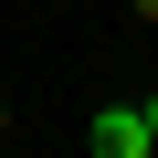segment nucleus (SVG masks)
<instances>
[{
    "label": "nucleus",
    "instance_id": "obj_1",
    "mask_svg": "<svg viewBox=\"0 0 158 158\" xmlns=\"http://www.w3.org/2000/svg\"><path fill=\"white\" fill-rule=\"evenodd\" d=\"M95 158H158V137H148V106L137 95H116V106H95Z\"/></svg>",
    "mask_w": 158,
    "mask_h": 158
},
{
    "label": "nucleus",
    "instance_id": "obj_2",
    "mask_svg": "<svg viewBox=\"0 0 158 158\" xmlns=\"http://www.w3.org/2000/svg\"><path fill=\"white\" fill-rule=\"evenodd\" d=\"M137 106H148V137H158V85H148V95H137Z\"/></svg>",
    "mask_w": 158,
    "mask_h": 158
},
{
    "label": "nucleus",
    "instance_id": "obj_3",
    "mask_svg": "<svg viewBox=\"0 0 158 158\" xmlns=\"http://www.w3.org/2000/svg\"><path fill=\"white\" fill-rule=\"evenodd\" d=\"M0 137H11V106H0Z\"/></svg>",
    "mask_w": 158,
    "mask_h": 158
}]
</instances>
